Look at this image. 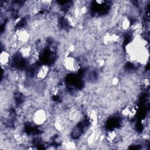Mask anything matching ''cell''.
Instances as JSON below:
<instances>
[{"mask_svg":"<svg viewBox=\"0 0 150 150\" xmlns=\"http://www.w3.org/2000/svg\"><path fill=\"white\" fill-rule=\"evenodd\" d=\"M81 62L79 57L71 54H66L62 60L61 66L67 72L74 73L79 71Z\"/></svg>","mask_w":150,"mask_h":150,"instance_id":"obj_1","label":"cell"},{"mask_svg":"<svg viewBox=\"0 0 150 150\" xmlns=\"http://www.w3.org/2000/svg\"><path fill=\"white\" fill-rule=\"evenodd\" d=\"M13 38L21 46L31 43L32 33L26 26L18 27L14 29L12 33Z\"/></svg>","mask_w":150,"mask_h":150,"instance_id":"obj_2","label":"cell"},{"mask_svg":"<svg viewBox=\"0 0 150 150\" xmlns=\"http://www.w3.org/2000/svg\"><path fill=\"white\" fill-rule=\"evenodd\" d=\"M49 119V112L44 108H38L30 115L32 122L36 127H42L47 124Z\"/></svg>","mask_w":150,"mask_h":150,"instance_id":"obj_3","label":"cell"},{"mask_svg":"<svg viewBox=\"0 0 150 150\" xmlns=\"http://www.w3.org/2000/svg\"><path fill=\"white\" fill-rule=\"evenodd\" d=\"M50 68L46 64H42L35 67L33 71V78L38 82L47 80L50 75Z\"/></svg>","mask_w":150,"mask_h":150,"instance_id":"obj_4","label":"cell"},{"mask_svg":"<svg viewBox=\"0 0 150 150\" xmlns=\"http://www.w3.org/2000/svg\"><path fill=\"white\" fill-rule=\"evenodd\" d=\"M138 107L137 103L133 101L128 103L121 110V114L123 118L131 120L134 118L137 114Z\"/></svg>","mask_w":150,"mask_h":150,"instance_id":"obj_5","label":"cell"},{"mask_svg":"<svg viewBox=\"0 0 150 150\" xmlns=\"http://www.w3.org/2000/svg\"><path fill=\"white\" fill-rule=\"evenodd\" d=\"M35 48L36 47L35 45L29 43L21 46L19 49L18 52L20 57H21L23 59L28 61Z\"/></svg>","mask_w":150,"mask_h":150,"instance_id":"obj_6","label":"cell"},{"mask_svg":"<svg viewBox=\"0 0 150 150\" xmlns=\"http://www.w3.org/2000/svg\"><path fill=\"white\" fill-rule=\"evenodd\" d=\"M12 61L11 52L7 49L1 50L0 54V63L3 69L9 67Z\"/></svg>","mask_w":150,"mask_h":150,"instance_id":"obj_7","label":"cell"},{"mask_svg":"<svg viewBox=\"0 0 150 150\" xmlns=\"http://www.w3.org/2000/svg\"><path fill=\"white\" fill-rule=\"evenodd\" d=\"M64 19L66 23L71 28L77 27L79 25V21L72 13L71 11H68L64 14Z\"/></svg>","mask_w":150,"mask_h":150,"instance_id":"obj_8","label":"cell"},{"mask_svg":"<svg viewBox=\"0 0 150 150\" xmlns=\"http://www.w3.org/2000/svg\"><path fill=\"white\" fill-rule=\"evenodd\" d=\"M119 132L115 130H111L104 134V140L109 144H114L119 141Z\"/></svg>","mask_w":150,"mask_h":150,"instance_id":"obj_9","label":"cell"},{"mask_svg":"<svg viewBox=\"0 0 150 150\" xmlns=\"http://www.w3.org/2000/svg\"><path fill=\"white\" fill-rule=\"evenodd\" d=\"M87 115L88 122L92 126H96L97 125L99 121V115L98 111L94 108L88 109Z\"/></svg>","mask_w":150,"mask_h":150,"instance_id":"obj_10","label":"cell"},{"mask_svg":"<svg viewBox=\"0 0 150 150\" xmlns=\"http://www.w3.org/2000/svg\"><path fill=\"white\" fill-rule=\"evenodd\" d=\"M6 77L9 82L15 83L19 81L21 79V74L18 70L10 69L7 73Z\"/></svg>","mask_w":150,"mask_h":150,"instance_id":"obj_11","label":"cell"},{"mask_svg":"<svg viewBox=\"0 0 150 150\" xmlns=\"http://www.w3.org/2000/svg\"><path fill=\"white\" fill-rule=\"evenodd\" d=\"M119 29L121 31H126L131 26L130 19L127 16H122L119 21Z\"/></svg>","mask_w":150,"mask_h":150,"instance_id":"obj_12","label":"cell"},{"mask_svg":"<svg viewBox=\"0 0 150 150\" xmlns=\"http://www.w3.org/2000/svg\"><path fill=\"white\" fill-rule=\"evenodd\" d=\"M62 146L65 149H75L76 148V144L74 141L73 140H65L62 142Z\"/></svg>","mask_w":150,"mask_h":150,"instance_id":"obj_13","label":"cell"}]
</instances>
